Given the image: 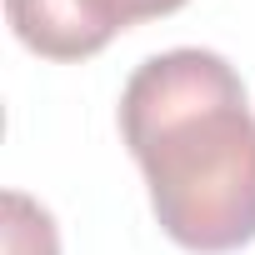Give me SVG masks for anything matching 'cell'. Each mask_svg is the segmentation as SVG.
Returning <instances> with one entry per match:
<instances>
[{
  "instance_id": "cell-1",
  "label": "cell",
  "mask_w": 255,
  "mask_h": 255,
  "mask_svg": "<svg viewBox=\"0 0 255 255\" xmlns=\"http://www.w3.org/2000/svg\"><path fill=\"white\" fill-rule=\"evenodd\" d=\"M120 135L175 245L225 255L255 240V115L225 55L195 45L150 55L125 80Z\"/></svg>"
},
{
  "instance_id": "cell-2",
  "label": "cell",
  "mask_w": 255,
  "mask_h": 255,
  "mask_svg": "<svg viewBox=\"0 0 255 255\" xmlns=\"http://www.w3.org/2000/svg\"><path fill=\"white\" fill-rule=\"evenodd\" d=\"M10 30L45 60H85L125 30L120 0H5Z\"/></svg>"
},
{
  "instance_id": "cell-3",
  "label": "cell",
  "mask_w": 255,
  "mask_h": 255,
  "mask_svg": "<svg viewBox=\"0 0 255 255\" xmlns=\"http://www.w3.org/2000/svg\"><path fill=\"white\" fill-rule=\"evenodd\" d=\"M5 255H60L50 210L25 190H5Z\"/></svg>"
},
{
  "instance_id": "cell-4",
  "label": "cell",
  "mask_w": 255,
  "mask_h": 255,
  "mask_svg": "<svg viewBox=\"0 0 255 255\" xmlns=\"http://www.w3.org/2000/svg\"><path fill=\"white\" fill-rule=\"evenodd\" d=\"M180 5H190V0H120L125 25H140V20H155V15H175Z\"/></svg>"
}]
</instances>
